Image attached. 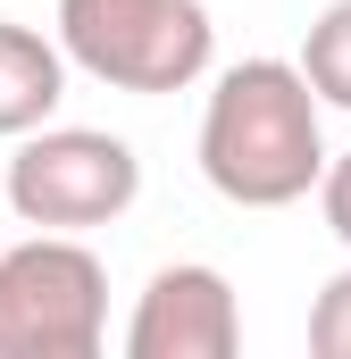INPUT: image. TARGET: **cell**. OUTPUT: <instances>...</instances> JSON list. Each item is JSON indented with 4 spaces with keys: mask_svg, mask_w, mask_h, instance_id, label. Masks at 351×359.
Wrapping results in <instances>:
<instances>
[{
    "mask_svg": "<svg viewBox=\"0 0 351 359\" xmlns=\"http://www.w3.org/2000/svg\"><path fill=\"white\" fill-rule=\"evenodd\" d=\"M318 92L293 59H243L209 84L201 109V176L234 209H293L326 168Z\"/></svg>",
    "mask_w": 351,
    "mask_h": 359,
    "instance_id": "6da1fadb",
    "label": "cell"
},
{
    "mask_svg": "<svg viewBox=\"0 0 351 359\" xmlns=\"http://www.w3.org/2000/svg\"><path fill=\"white\" fill-rule=\"evenodd\" d=\"M59 50L109 92H192L218 59L201 0H59Z\"/></svg>",
    "mask_w": 351,
    "mask_h": 359,
    "instance_id": "7a4b0ae2",
    "label": "cell"
},
{
    "mask_svg": "<svg viewBox=\"0 0 351 359\" xmlns=\"http://www.w3.org/2000/svg\"><path fill=\"white\" fill-rule=\"evenodd\" d=\"M109 343V268L84 234H25L0 251V359H92Z\"/></svg>",
    "mask_w": 351,
    "mask_h": 359,
    "instance_id": "3957f363",
    "label": "cell"
},
{
    "mask_svg": "<svg viewBox=\"0 0 351 359\" xmlns=\"http://www.w3.org/2000/svg\"><path fill=\"white\" fill-rule=\"evenodd\" d=\"M143 201V159L134 142L100 134V126H34L17 134L8 159V209L42 234H92L117 226Z\"/></svg>",
    "mask_w": 351,
    "mask_h": 359,
    "instance_id": "277c9868",
    "label": "cell"
},
{
    "mask_svg": "<svg viewBox=\"0 0 351 359\" xmlns=\"http://www.w3.org/2000/svg\"><path fill=\"white\" fill-rule=\"evenodd\" d=\"M243 351V301L209 259H176L143 284L126 318V359H234Z\"/></svg>",
    "mask_w": 351,
    "mask_h": 359,
    "instance_id": "5b68a950",
    "label": "cell"
},
{
    "mask_svg": "<svg viewBox=\"0 0 351 359\" xmlns=\"http://www.w3.org/2000/svg\"><path fill=\"white\" fill-rule=\"evenodd\" d=\"M59 100H67V50H59L51 34L0 17V142L51 126Z\"/></svg>",
    "mask_w": 351,
    "mask_h": 359,
    "instance_id": "8992f818",
    "label": "cell"
},
{
    "mask_svg": "<svg viewBox=\"0 0 351 359\" xmlns=\"http://www.w3.org/2000/svg\"><path fill=\"white\" fill-rule=\"evenodd\" d=\"M310 92H318V109H351V0H326L318 17H310V34H301V59H293Z\"/></svg>",
    "mask_w": 351,
    "mask_h": 359,
    "instance_id": "52a82bcc",
    "label": "cell"
},
{
    "mask_svg": "<svg viewBox=\"0 0 351 359\" xmlns=\"http://www.w3.org/2000/svg\"><path fill=\"white\" fill-rule=\"evenodd\" d=\"M310 351L318 359H351V268H335L310 301Z\"/></svg>",
    "mask_w": 351,
    "mask_h": 359,
    "instance_id": "ba28073f",
    "label": "cell"
},
{
    "mask_svg": "<svg viewBox=\"0 0 351 359\" xmlns=\"http://www.w3.org/2000/svg\"><path fill=\"white\" fill-rule=\"evenodd\" d=\"M310 192H318V209H326V234L351 251V151H343V159H326Z\"/></svg>",
    "mask_w": 351,
    "mask_h": 359,
    "instance_id": "9c48e42d",
    "label": "cell"
}]
</instances>
